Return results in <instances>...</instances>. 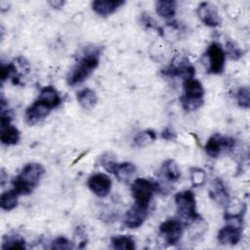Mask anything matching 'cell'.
<instances>
[{
  "label": "cell",
  "instance_id": "cell-1",
  "mask_svg": "<svg viewBox=\"0 0 250 250\" xmlns=\"http://www.w3.org/2000/svg\"><path fill=\"white\" fill-rule=\"evenodd\" d=\"M102 54L101 46H88L84 49L82 57L67 74L66 81L70 86L82 83L97 68Z\"/></svg>",
  "mask_w": 250,
  "mask_h": 250
},
{
  "label": "cell",
  "instance_id": "cell-2",
  "mask_svg": "<svg viewBox=\"0 0 250 250\" xmlns=\"http://www.w3.org/2000/svg\"><path fill=\"white\" fill-rule=\"evenodd\" d=\"M44 174L45 169L40 163H27L13 180V188L19 194H29L39 185Z\"/></svg>",
  "mask_w": 250,
  "mask_h": 250
},
{
  "label": "cell",
  "instance_id": "cell-3",
  "mask_svg": "<svg viewBox=\"0 0 250 250\" xmlns=\"http://www.w3.org/2000/svg\"><path fill=\"white\" fill-rule=\"evenodd\" d=\"M175 203L179 220L186 226L189 225L201 217L196 211V200L191 190H184L175 195Z\"/></svg>",
  "mask_w": 250,
  "mask_h": 250
},
{
  "label": "cell",
  "instance_id": "cell-4",
  "mask_svg": "<svg viewBox=\"0 0 250 250\" xmlns=\"http://www.w3.org/2000/svg\"><path fill=\"white\" fill-rule=\"evenodd\" d=\"M204 88L200 81L194 77L184 80V95L180 98L183 108L187 111H193L199 108L204 103Z\"/></svg>",
  "mask_w": 250,
  "mask_h": 250
},
{
  "label": "cell",
  "instance_id": "cell-5",
  "mask_svg": "<svg viewBox=\"0 0 250 250\" xmlns=\"http://www.w3.org/2000/svg\"><path fill=\"white\" fill-rule=\"evenodd\" d=\"M131 191L135 204L147 210L154 192H157V183L148 179L138 178L133 181Z\"/></svg>",
  "mask_w": 250,
  "mask_h": 250
},
{
  "label": "cell",
  "instance_id": "cell-6",
  "mask_svg": "<svg viewBox=\"0 0 250 250\" xmlns=\"http://www.w3.org/2000/svg\"><path fill=\"white\" fill-rule=\"evenodd\" d=\"M225 220H232L231 223L226 225L218 232V240L222 244L234 245L241 239L242 234V219L240 215L227 214Z\"/></svg>",
  "mask_w": 250,
  "mask_h": 250
},
{
  "label": "cell",
  "instance_id": "cell-7",
  "mask_svg": "<svg viewBox=\"0 0 250 250\" xmlns=\"http://www.w3.org/2000/svg\"><path fill=\"white\" fill-rule=\"evenodd\" d=\"M157 175L159 179V183H157V192H164V187L179 181L181 171L177 163L173 159H169L162 164Z\"/></svg>",
  "mask_w": 250,
  "mask_h": 250
},
{
  "label": "cell",
  "instance_id": "cell-8",
  "mask_svg": "<svg viewBox=\"0 0 250 250\" xmlns=\"http://www.w3.org/2000/svg\"><path fill=\"white\" fill-rule=\"evenodd\" d=\"M206 56L209 60L208 72L213 74H221L225 69L226 53L222 45L218 42H213L209 45Z\"/></svg>",
  "mask_w": 250,
  "mask_h": 250
},
{
  "label": "cell",
  "instance_id": "cell-9",
  "mask_svg": "<svg viewBox=\"0 0 250 250\" xmlns=\"http://www.w3.org/2000/svg\"><path fill=\"white\" fill-rule=\"evenodd\" d=\"M185 225L179 219H169L159 227V232L163 239L170 245L177 244L183 236Z\"/></svg>",
  "mask_w": 250,
  "mask_h": 250
},
{
  "label": "cell",
  "instance_id": "cell-10",
  "mask_svg": "<svg viewBox=\"0 0 250 250\" xmlns=\"http://www.w3.org/2000/svg\"><path fill=\"white\" fill-rule=\"evenodd\" d=\"M235 142L232 138L221 136L219 134H215L210 137L205 145V152L213 158L218 157L224 149H230L234 146Z\"/></svg>",
  "mask_w": 250,
  "mask_h": 250
},
{
  "label": "cell",
  "instance_id": "cell-11",
  "mask_svg": "<svg viewBox=\"0 0 250 250\" xmlns=\"http://www.w3.org/2000/svg\"><path fill=\"white\" fill-rule=\"evenodd\" d=\"M54 108L50 104L46 101L38 98L30 106H28L24 113V118L26 123L29 125H33L45 117L50 113V111Z\"/></svg>",
  "mask_w": 250,
  "mask_h": 250
},
{
  "label": "cell",
  "instance_id": "cell-12",
  "mask_svg": "<svg viewBox=\"0 0 250 250\" xmlns=\"http://www.w3.org/2000/svg\"><path fill=\"white\" fill-rule=\"evenodd\" d=\"M163 73L169 76L182 77L184 80L193 78L195 74L194 67L189 63L188 60L185 57L174 60L169 67L163 70Z\"/></svg>",
  "mask_w": 250,
  "mask_h": 250
},
{
  "label": "cell",
  "instance_id": "cell-13",
  "mask_svg": "<svg viewBox=\"0 0 250 250\" xmlns=\"http://www.w3.org/2000/svg\"><path fill=\"white\" fill-rule=\"evenodd\" d=\"M87 185L94 194L99 197H105L110 192L112 183L107 175L97 173L88 179Z\"/></svg>",
  "mask_w": 250,
  "mask_h": 250
},
{
  "label": "cell",
  "instance_id": "cell-14",
  "mask_svg": "<svg viewBox=\"0 0 250 250\" xmlns=\"http://www.w3.org/2000/svg\"><path fill=\"white\" fill-rule=\"evenodd\" d=\"M197 16L199 20L207 26L215 27L221 24V17L219 12L212 3L202 2L197 7Z\"/></svg>",
  "mask_w": 250,
  "mask_h": 250
},
{
  "label": "cell",
  "instance_id": "cell-15",
  "mask_svg": "<svg viewBox=\"0 0 250 250\" xmlns=\"http://www.w3.org/2000/svg\"><path fill=\"white\" fill-rule=\"evenodd\" d=\"M147 216V210L141 208L137 204L132 205L125 213L123 223L127 228L137 229L141 227L146 221Z\"/></svg>",
  "mask_w": 250,
  "mask_h": 250
},
{
  "label": "cell",
  "instance_id": "cell-16",
  "mask_svg": "<svg viewBox=\"0 0 250 250\" xmlns=\"http://www.w3.org/2000/svg\"><path fill=\"white\" fill-rule=\"evenodd\" d=\"M124 1L121 0H97L92 2V9L100 16L106 17L113 14Z\"/></svg>",
  "mask_w": 250,
  "mask_h": 250
},
{
  "label": "cell",
  "instance_id": "cell-17",
  "mask_svg": "<svg viewBox=\"0 0 250 250\" xmlns=\"http://www.w3.org/2000/svg\"><path fill=\"white\" fill-rule=\"evenodd\" d=\"M210 196L220 205L226 206L229 203V193L221 179L214 180L210 191Z\"/></svg>",
  "mask_w": 250,
  "mask_h": 250
},
{
  "label": "cell",
  "instance_id": "cell-18",
  "mask_svg": "<svg viewBox=\"0 0 250 250\" xmlns=\"http://www.w3.org/2000/svg\"><path fill=\"white\" fill-rule=\"evenodd\" d=\"M136 166L131 162H122L118 163L115 167L113 175L123 183H129L136 173Z\"/></svg>",
  "mask_w": 250,
  "mask_h": 250
},
{
  "label": "cell",
  "instance_id": "cell-19",
  "mask_svg": "<svg viewBox=\"0 0 250 250\" xmlns=\"http://www.w3.org/2000/svg\"><path fill=\"white\" fill-rule=\"evenodd\" d=\"M20 138H21V133L19 129L11 125V123L5 126H1L0 140L2 144L6 146L16 145L20 141Z\"/></svg>",
  "mask_w": 250,
  "mask_h": 250
},
{
  "label": "cell",
  "instance_id": "cell-20",
  "mask_svg": "<svg viewBox=\"0 0 250 250\" xmlns=\"http://www.w3.org/2000/svg\"><path fill=\"white\" fill-rule=\"evenodd\" d=\"M76 99L79 104L85 109H92L98 101L96 93L89 88H84L78 91L76 94Z\"/></svg>",
  "mask_w": 250,
  "mask_h": 250
},
{
  "label": "cell",
  "instance_id": "cell-21",
  "mask_svg": "<svg viewBox=\"0 0 250 250\" xmlns=\"http://www.w3.org/2000/svg\"><path fill=\"white\" fill-rule=\"evenodd\" d=\"M157 15L164 19H171L176 15L177 2L173 0H160L155 3Z\"/></svg>",
  "mask_w": 250,
  "mask_h": 250
},
{
  "label": "cell",
  "instance_id": "cell-22",
  "mask_svg": "<svg viewBox=\"0 0 250 250\" xmlns=\"http://www.w3.org/2000/svg\"><path fill=\"white\" fill-rule=\"evenodd\" d=\"M19 193L13 188L10 190H7L1 194L0 197V206L5 211L13 210L18 205V197Z\"/></svg>",
  "mask_w": 250,
  "mask_h": 250
},
{
  "label": "cell",
  "instance_id": "cell-23",
  "mask_svg": "<svg viewBox=\"0 0 250 250\" xmlns=\"http://www.w3.org/2000/svg\"><path fill=\"white\" fill-rule=\"evenodd\" d=\"M38 98L46 101L54 108L57 107L61 104V102H62L60 94L58 93V91L53 86H46V87H44L40 91V94H39Z\"/></svg>",
  "mask_w": 250,
  "mask_h": 250
},
{
  "label": "cell",
  "instance_id": "cell-24",
  "mask_svg": "<svg viewBox=\"0 0 250 250\" xmlns=\"http://www.w3.org/2000/svg\"><path fill=\"white\" fill-rule=\"evenodd\" d=\"M110 242L115 249L120 250H134L135 241L132 236L129 235H114L110 238Z\"/></svg>",
  "mask_w": 250,
  "mask_h": 250
},
{
  "label": "cell",
  "instance_id": "cell-25",
  "mask_svg": "<svg viewBox=\"0 0 250 250\" xmlns=\"http://www.w3.org/2000/svg\"><path fill=\"white\" fill-rule=\"evenodd\" d=\"M156 139V134L152 130H146L140 132L134 139V145L136 146H145Z\"/></svg>",
  "mask_w": 250,
  "mask_h": 250
},
{
  "label": "cell",
  "instance_id": "cell-26",
  "mask_svg": "<svg viewBox=\"0 0 250 250\" xmlns=\"http://www.w3.org/2000/svg\"><path fill=\"white\" fill-rule=\"evenodd\" d=\"M235 98L239 106L249 108L250 106V90L249 87L243 86L239 88L235 94Z\"/></svg>",
  "mask_w": 250,
  "mask_h": 250
},
{
  "label": "cell",
  "instance_id": "cell-27",
  "mask_svg": "<svg viewBox=\"0 0 250 250\" xmlns=\"http://www.w3.org/2000/svg\"><path fill=\"white\" fill-rule=\"evenodd\" d=\"M225 53L226 55H228V57L230 60H233V61H237L243 56V52L241 51V49L233 41H230V40L227 41L226 43Z\"/></svg>",
  "mask_w": 250,
  "mask_h": 250
},
{
  "label": "cell",
  "instance_id": "cell-28",
  "mask_svg": "<svg viewBox=\"0 0 250 250\" xmlns=\"http://www.w3.org/2000/svg\"><path fill=\"white\" fill-rule=\"evenodd\" d=\"M24 247V240L18 236H10L2 244V249H23Z\"/></svg>",
  "mask_w": 250,
  "mask_h": 250
},
{
  "label": "cell",
  "instance_id": "cell-29",
  "mask_svg": "<svg viewBox=\"0 0 250 250\" xmlns=\"http://www.w3.org/2000/svg\"><path fill=\"white\" fill-rule=\"evenodd\" d=\"M72 247H73L72 243L67 238H65L63 236H59L56 239H54L52 242V245H51L52 249H60V250L71 249Z\"/></svg>",
  "mask_w": 250,
  "mask_h": 250
},
{
  "label": "cell",
  "instance_id": "cell-30",
  "mask_svg": "<svg viewBox=\"0 0 250 250\" xmlns=\"http://www.w3.org/2000/svg\"><path fill=\"white\" fill-rule=\"evenodd\" d=\"M190 172H191V182L194 187H199L204 184V181H205L204 171L195 168V169H191Z\"/></svg>",
  "mask_w": 250,
  "mask_h": 250
},
{
  "label": "cell",
  "instance_id": "cell-31",
  "mask_svg": "<svg viewBox=\"0 0 250 250\" xmlns=\"http://www.w3.org/2000/svg\"><path fill=\"white\" fill-rule=\"evenodd\" d=\"M142 23L146 25L148 28H154V29H159L158 26L156 25L155 21L149 17V15H143L142 16Z\"/></svg>",
  "mask_w": 250,
  "mask_h": 250
},
{
  "label": "cell",
  "instance_id": "cell-32",
  "mask_svg": "<svg viewBox=\"0 0 250 250\" xmlns=\"http://www.w3.org/2000/svg\"><path fill=\"white\" fill-rule=\"evenodd\" d=\"M161 138H162V139H164V140H168V141H170V140H175L176 135H175V133L173 132V130H172V129H170V128H166V129L162 132V134H161Z\"/></svg>",
  "mask_w": 250,
  "mask_h": 250
},
{
  "label": "cell",
  "instance_id": "cell-33",
  "mask_svg": "<svg viewBox=\"0 0 250 250\" xmlns=\"http://www.w3.org/2000/svg\"><path fill=\"white\" fill-rule=\"evenodd\" d=\"M63 1H50L49 4L53 7V8H56V9H59L61 8L62 5H63Z\"/></svg>",
  "mask_w": 250,
  "mask_h": 250
}]
</instances>
